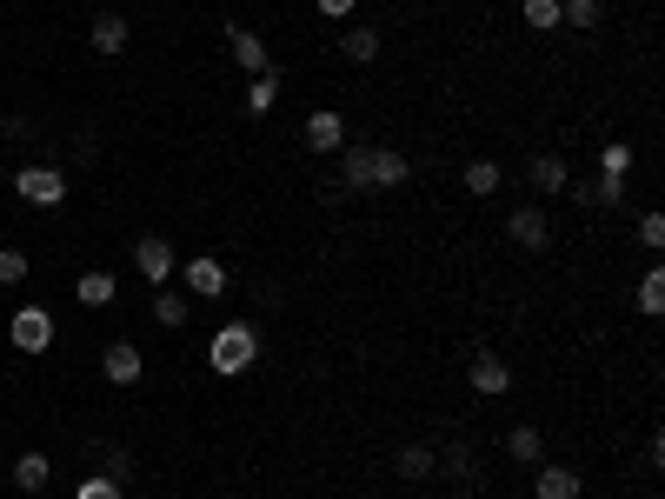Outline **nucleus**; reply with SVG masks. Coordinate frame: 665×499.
<instances>
[{"instance_id": "30", "label": "nucleus", "mask_w": 665, "mask_h": 499, "mask_svg": "<svg viewBox=\"0 0 665 499\" xmlns=\"http://www.w3.org/2000/svg\"><path fill=\"white\" fill-rule=\"evenodd\" d=\"M639 246H652V254L665 246V220H658V213H645V220H639Z\"/></svg>"}, {"instance_id": "8", "label": "nucleus", "mask_w": 665, "mask_h": 499, "mask_svg": "<svg viewBox=\"0 0 665 499\" xmlns=\"http://www.w3.org/2000/svg\"><path fill=\"white\" fill-rule=\"evenodd\" d=\"M133 267H140V274L153 280V287H166V280H174V246H166V240H153V233H147V240L133 246Z\"/></svg>"}, {"instance_id": "16", "label": "nucleus", "mask_w": 665, "mask_h": 499, "mask_svg": "<svg viewBox=\"0 0 665 499\" xmlns=\"http://www.w3.org/2000/svg\"><path fill=\"white\" fill-rule=\"evenodd\" d=\"M73 293H80V306H107L120 287H114V274H101V267H94V274H80V280H73Z\"/></svg>"}, {"instance_id": "4", "label": "nucleus", "mask_w": 665, "mask_h": 499, "mask_svg": "<svg viewBox=\"0 0 665 499\" xmlns=\"http://www.w3.org/2000/svg\"><path fill=\"white\" fill-rule=\"evenodd\" d=\"M21 200H34V207H60L67 200V174L60 166H21Z\"/></svg>"}, {"instance_id": "15", "label": "nucleus", "mask_w": 665, "mask_h": 499, "mask_svg": "<svg viewBox=\"0 0 665 499\" xmlns=\"http://www.w3.org/2000/svg\"><path fill=\"white\" fill-rule=\"evenodd\" d=\"M565 181H572V174H565L559 153H539V160H533V187H539V194H565Z\"/></svg>"}, {"instance_id": "9", "label": "nucleus", "mask_w": 665, "mask_h": 499, "mask_svg": "<svg viewBox=\"0 0 665 499\" xmlns=\"http://www.w3.org/2000/svg\"><path fill=\"white\" fill-rule=\"evenodd\" d=\"M306 147H313V153H340V147H347V120L332 114V107H319V114L306 120Z\"/></svg>"}, {"instance_id": "7", "label": "nucleus", "mask_w": 665, "mask_h": 499, "mask_svg": "<svg viewBox=\"0 0 665 499\" xmlns=\"http://www.w3.org/2000/svg\"><path fill=\"white\" fill-rule=\"evenodd\" d=\"M101 367H107V380H114V386H133V380L147 373V353H140L133 340H114V347L101 353Z\"/></svg>"}, {"instance_id": "25", "label": "nucleus", "mask_w": 665, "mask_h": 499, "mask_svg": "<svg viewBox=\"0 0 665 499\" xmlns=\"http://www.w3.org/2000/svg\"><path fill=\"white\" fill-rule=\"evenodd\" d=\"M433 466H440V460H433V446H406V453H399V473H406V479H427Z\"/></svg>"}, {"instance_id": "31", "label": "nucleus", "mask_w": 665, "mask_h": 499, "mask_svg": "<svg viewBox=\"0 0 665 499\" xmlns=\"http://www.w3.org/2000/svg\"><path fill=\"white\" fill-rule=\"evenodd\" d=\"M353 8H360V0H319V14H326V21H347Z\"/></svg>"}, {"instance_id": "24", "label": "nucleus", "mask_w": 665, "mask_h": 499, "mask_svg": "<svg viewBox=\"0 0 665 499\" xmlns=\"http://www.w3.org/2000/svg\"><path fill=\"white\" fill-rule=\"evenodd\" d=\"M466 194H499V166L492 160H472L466 166Z\"/></svg>"}, {"instance_id": "26", "label": "nucleus", "mask_w": 665, "mask_h": 499, "mask_svg": "<svg viewBox=\"0 0 665 499\" xmlns=\"http://www.w3.org/2000/svg\"><path fill=\"white\" fill-rule=\"evenodd\" d=\"M73 499H120V479H107V473H88Z\"/></svg>"}, {"instance_id": "23", "label": "nucleus", "mask_w": 665, "mask_h": 499, "mask_svg": "<svg viewBox=\"0 0 665 499\" xmlns=\"http://www.w3.org/2000/svg\"><path fill=\"white\" fill-rule=\"evenodd\" d=\"M599 0H559V21H572V27H599Z\"/></svg>"}, {"instance_id": "14", "label": "nucleus", "mask_w": 665, "mask_h": 499, "mask_svg": "<svg viewBox=\"0 0 665 499\" xmlns=\"http://www.w3.org/2000/svg\"><path fill=\"white\" fill-rule=\"evenodd\" d=\"M539 499H579V473L572 466H539Z\"/></svg>"}, {"instance_id": "10", "label": "nucleus", "mask_w": 665, "mask_h": 499, "mask_svg": "<svg viewBox=\"0 0 665 499\" xmlns=\"http://www.w3.org/2000/svg\"><path fill=\"white\" fill-rule=\"evenodd\" d=\"M226 40H233V60H240L246 73H267V67H273V60H267V40H260L254 27H240V21H233V27H226Z\"/></svg>"}, {"instance_id": "5", "label": "nucleus", "mask_w": 665, "mask_h": 499, "mask_svg": "<svg viewBox=\"0 0 665 499\" xmlns=\"http://www.w3.org/2000/svg\"><path fill=\"white\" fill-rule=\"evenodd\" d=\"M180 280H187L194 300H220V293H226V267H220L213 254H194V260L180 267Z\"/></svg>"}, {"instance_id": "11", "label": "nucleus", "mask_w": 665, "mask_h": 499, "mask_svg": "<svg viewBox=\"0 0 665 499\" xmlns=\"http://www.w3.org/2000/svg\"><path fill=\"white\" fill-rule=\"evenodd\" d=\"M506 227H513V240L526 246V254H539V246L552 240V227H546V213H539V207H520V213H513Z\"/></svg>"}, {"instance_id": "17", "label": "nucleus", "mask_w": 665, "mask_h": 499, "mask_svg": "<svg viewBox=\"0 0 665 499\" xmlns=\"http://www.w3.org/2000/svg\"><path fill=\"white\" fill-rule=\"evenodd\" d=\"M340 54H347L353 67H366V60L380 54V34H373V27H347V34H340Z\"/></svg>"}, {"instance_id": "29", "label": "nucleus", "mask_w": 665, "mask_h": 499, "mask_svg": "<svg viewBox=\"0 0 665 499\" xmlns=\"http://www.w3.org/2000/svg\"><path fill=\"white\" fill-rule=\"evenodd\" d=\"M599 174H632V147H599Z\"/></svg>"}, {"instance_id": "28", "label": "nucleus", "mask_w": 665, "mask_h": 499, "mask_svg": "<svg viewBox=\"0 0 665 499\" xmlns=\"http://www.w3.org/2000/svg\"><path fill=\"white\" fill-rule=\"evenodd\" d=\"M21 280H27V254L8 246V254H0V287H21Z\"/></svg>"}, {"instance_id": "21", "label": "nucleus", "mask_w": 665, "mask_h": 499, "mask_svg": "<svg viewBox=\"0 0 665 499\" xmlns=\"http://www.w3.org/2000/svg\"><path fill=\"white\" fill-rule=\"evenodd\" d=\"M639 313H645V320H652V313H665V274H658V267L639 280Z\"/></svg>"}, {"instance_id": "12", "label": "nucleus", "mask_w": 665, "mask_h": 499, "mask_svg": "<svg viewBox=\"0 0 665 499\" xmlns=\"http://www.w3.org/2000/svg\"><path fill=\"white\" fill-rule=\"evenodd\" d=\"M280 107V73H254V88H246V114H273Z\"/></svg>"}, {"instance_id": "27", "label": "nucleus", "mask_w": 665, "mask_h": 499, "mask_svg": "<svg viewBox=\"0 0 665 499\" xmlns=\"http://www.w3.org/2000/svg\"><path fill=\"white\" fill-rule=\"evenodd\" d=\"M626 200V174H599V187H593V207H619Z\"/></svg>"}, {"instance_id": "20", "label": "nucleus", "mask_w": 665, "mask_h": 499, "mask_svg": "<svg viewBox=\"0 0 665 499\" xmlns=\"http://www.w3.org/2000/svg\"><path fill=\"white\" fill-rule=\"evenodd\" d=\"M520 14H526L533 34H552L559 27V0H520Z\"/></svg>"}, {"instance_id": "13", "label": "nucleus", "mask_w": 665, "mask_h": 499, "mask_svg": "<svg viewBox=\"0 0 665 499\" xmlns=\"http://www.w3.org/2000/svg\"><path fill=\"white\" fill-rule=\"evenodd\" d=\"M47 479H54V466H47V453H21V460H14V486H21V492H40Z\"/></svg>"}, {"instance_id": "19", "label": "nucleus", "mask_w": 665, "mask_h": 499, "mask_svg": "<svg viewBox=\"0 0 665 499\" xmlns=\"http://www.w3.org/2000/svg\"><path fill=\"white\" fill-rule=\"evenodd\" d=\"M187 313H194L187 293H166V287L153 293V320H160V326H187Z\"/></svg>"}, {"instance_id": "3", "label": "nucleus", "mask_w": 665, "mask_h": 499, "mask_svg": "<svg viewBox=\"0 0 665 499\" xmlns=\"http://www.w3.org/2000/svg\"><path fill=\"white\" fill-rule=\"evenodd\" d=\"M8 340H14L21 353H47V347H54V313H47V306H21V313L8 320Z\"/></svg>"}, {"instance_id": "1", "label": "nucleus", "mask_w": 665, "mask_h": 499, "mask_svg": "<svg viewBox=\"0 0 665 499\" xmlns=\"http://www.w3.org/2000/svg\"><path fill=\"white\" fill-rule=\"evenodd\" d=\"M347 160H340V174H347V187H406L412 181V160L399 153V147H340Z\"/></svg>"}, {"instance_id": "6", "label": "nucleus", "mask_w": 665, "mask_h": 499, "mask_svg": "<svg viewBox=\"0 0 665 499\" xmlns=\"http://www.w3.org/2000/svg\"><path fill=\"white\" fill-rule=\"evenodd\" d=\"M466 380H472V393L492 399V393H506V386H513V367L499 360V353H472V360H466Z\"/></svg>"}, {"instance_id": "18", "label": "nucleus", "mask_w": 665, "mask_h": 499, "mask_svg": "<svg viewBox=\"0 0 665 499\" xmlns=\"http://www.w3.org/2000/svg\"><path fill=\"white\" fill-rule=\"evenodd\" d=\"M127 47V21L120 14H101L94 21V54H120Z\"/></svg>"}, {"instance_id": "2", "label": "nucleus", "mask_w": 665, "mask_h": 499, "mask_svg": "<svg viewBox=\"0 0 665 499\" xmlns=\"http://www.w3.org/2000/svg\"><path fill=\"white\" fill-rule=\"evenodd\" d=\"M207 360H213V373H246L260 360V333H254V320H226L220 333H213V347H207Z\"/></svg>"}, {"instance_id": "22", "label": "nucleus", "mask_w": 665, "mask_h": 499, "mask_svg": "<svg viewBox=\"0 0 665 499\" xmlns=\"http://www.w3.org/2000/svg\"><path fill=\"white\" fill-rule=\"evenodd\" d=\"M506 453H513V460H526V466H533V460H539V453H546V440H539V427H513V440H506Z\"/></svg>"}]
</instances>
